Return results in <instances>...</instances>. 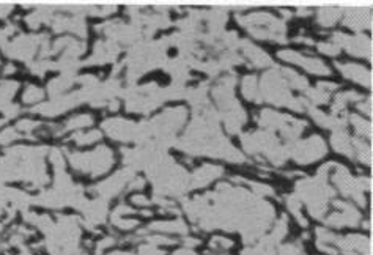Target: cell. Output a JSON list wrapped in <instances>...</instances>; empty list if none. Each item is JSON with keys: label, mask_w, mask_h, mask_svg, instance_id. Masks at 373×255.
<instances>
[{"label": "cell", "mask_w": 373, "mask_h": 255, "mask_svg": "<svg viewBox=\"0 0 373 255\" xmlns=\"http://www.w3.org/2000/svg\"><path fill=\"white\" fill-rule=\"evenodd\" d=\"M241 47H242V52L246 55L251 63L257 68H263V67H271L273 65V60L269 57L265 50H262L260 47H257L255 44L252 43H247V41H242L241 43Z\"/></svg>", "instance_id": "obj_9"}, {"label": "cell", "mask_w": 373, "mask_h": 255, "mask_svg": "<svg viewBox=\"0 0 373 255\" xmlns=\"http://www.w3.org/2000/svg\"><path fill=\"white\" fill-rule=\"evenodd\" d=\"M351 121H353L356 130L361 133V134H364L367 137L371 136V124L368 121H365V118H361V117H357V115H351Z\"/></svg>", "instance_id": "obj_23"}, {"label": "cell", "mask_w": 373, "mask_h": 255, "mask_svg": "<svg viewBox=\"0 0 373 255\" xmlns=\"http://www.w3.org/2000/svg\"><path fill=\"white\" fill-rule=\"evenodd\" d=\"M68 159L74 170L90 173L93 176L106 173L113 165V153L107 147H99L92 153H70Z\"/></svg>", "instance_id": "obj_1"}, {"label": "cell", "mask_w": 373, "mask_h": 255, "mask_svg": "<svg viewBox=\"0 0 373 255\" xmlns=\"http://www.w3.org/2000/svg\"><path fill=\"white\" fill-rule=\"evenodd\" d=\"M44 93L40 87L36 85H27L24 90V95H22V101L25 104H38L40 101L43 99Z\"/></svg>", "instance_id": "obj_19"}, {"label": "cell", "mask_w": 373, "mask_h": 255, "mask_svg": "<svg viewBox=\"0 0 373 255\" xmlns=\"http://www.w3.org/2000/svg\"><path fill=\"white\" fill-rule=\"evenodd\" d=\"M71 84H73V81L68 79V78H57V79H54L52 82L49 84V93L58 95L61 92H65L67 88H70Z\"/></svg>", "instance_id": "obj_22"}, {"label": "cell", "mask_w": 373, "mask_h": 255, "mask_svg": "<svg viewBox=\"0 0 373 255\" xmlns=\"http://www.w3.org/2000/svg\"><path fill=\"white\" fill-rule=\"evenodd\" d=\"M139 252H140V255H164L162 250L156 249V247L151 246V244H148V246H140Z\"/></svg>", "instance_id": "obj_29"}, {"label": "cell", "mask_w": 373, "mask_h": 255, "mask_svg": "<svg viewBox=\"0 0 373 255\" xmlns=\"http://www.w3.org/2000/svg\"><path fill=\"white\" fill-rule=\"evenodd\" d=\"M186 120V109L184 107H173V109H167L162 115H159L154 123L158 124V130L164 131H173L176 128L183 124Z\"/></svg>", "instance_id": "obj_7"}, {"label": "cell", "mask_w": 373, "mask_h": 255, "mask_svg": "<svg viewBox=\"0 0 373 255\" xmlns=\"http://www.w3.org/2000/svg\"><path fill=\"white\" fill-rule=\"evenodd\" d=\"M19 139V134L16 133V128H7V130H4L2 133H0V144H10L13 142V140Z\"/></svg>", "instance_id": "obj_25"}, {"label": "cell", "mask_w": 373, "mask_h": 255, "mask_svg": "<svg viewBox=\"0 0 373 255\" xmlns=\"http://www.w3.org/2000/svg\"><path fill=\"white\" fill-rule=\"evenodd\" d=\"M150 228L156 232H175V233H186L188 228L183 221H170V222H156L150 225Z\"/></svg>", "instance_id": "obj_16"}, {"label": "cell", "mask_w": 373, "mask_h": 255, "mask_svg": "<svg viewBox=\"0 0 373 255\" xmlns=\"http://www.w3.org/2000/svg\"><path fill=\"white\" fill-rule=\"evenodd\" d=\"M102 128L107 131L110 137L117 140H131L137 133V126L134 123L121 118H109L102 123Z\"/></svg>", "instance_id": "obj_5"}, {"label": "cell", "mask_w": 373, "mask_h": 255, "mask_svg": "<svg viewBox=\"0 0 373 255\" xmlns=\"http://www.w3.org/2000/svg\"><path fill=\"white\" fill-rule=\"evenodd\" d=\"M241 90H242V95L246 99L249 101H259V85H257V78L255 76H246V78L242 79L241 82Z\"/></svg>", "instance_id": "obj_14"}, {"label": "cell", "mask_w": 373, "mask_h": 255, "mask_svg": "<svg viewBox=\"0 0 373 255\" xmlns=\"http://www.w3.org/2000/svg\"><path fill=\"white\" fill-rule=\"evenodd\" d=\"M345 18L343 22L345 25L354 29V30H362L365 27H370V8L365 7H346L343 8Z\"/></svg>", "instance_id": "obj_6"}, {"label": "cell", "mask_w": 373, "mask_h": 255, "mask_svg": "<svg viewBox=\"0 0 373 255\" xmlns=\"http://www.w3.org/2000/svg\"><path fill=\"white\" fill-rule=\"evenodd\" d=\"M359 99H362V96L359 95V93H356V92H343V93H339L337 95V98H336V101H334V106H332V110L334 112H340V110H343V107L348 104V103H351V101H359Z\"/></svg>", "instance_id": "obj_17"}, {"label": "cell", "mask_w": 373, "mask_h": 255, "mask_svg": "<svg viewBox=\"0 0 373 255\" xmlns=\"http://www.w3.org/2000/svg\"><path fill=\"white\" fill-rule=\"evenodd\" d=\"M231 246H233V243H231V241L227 239V238H222V236H216V238L211 239V247H214V249L225 250V249H228Z\"/></svg>", "instance_id": "obj_27"}, {"label": "cell", "mask_w": 373, "mask_h": 255, "mask_svg": "<svg viewBox=\"0 0 373 255\" xmlns=\"http://www.w3.org/2000/svg\"><path fill=\"white\" fill-rule=\"evenodd\" d=\"M293 118L287 117V115H280V113H276L273 110H262L259 115V123L265 128H269V130H279L282 131L284 128L291 121Z\"/></svg>", "instance_id": "obj_10"}, {"label": "cell", "mask_w": 373, "mask_h": 255, "mask_svg": "<svg viewBox=\"0 0 373 255\" xmlns=\"http://www.w3.org/2000/svg\"><path fill=\"white\" fill-rule=\"evenodd\" d=\"M92 124H93L92 115H77V117L70 118L65 123V126H61V131L58 134H63V133L71 131V130H82V128H88Z\"/></svg>", "instance_id": "obj_15"}, {"label": "cell", "mask_w": 373, "mask_h": 255, "mask_svg": "<svg viewBox=\"0 0 373 255\" xmlns=\"http://www.w3.org/2000/svg\"><path fill=\"white\" fill-rule=\"evenodd\" d=\"M351 145H353V150H354V155H357V158L361 159L362 162L370 164V159H371L370 147L365 145V142H362V140H359V139H353Z\"/></svg>", "instance_id": "obj_20"}, {"label": "cell", "mask_w": 373, "mask_h": 255, "mask_svg": "<svg viewBox=\"0 0 373 255\" xmlns=\"http://www.w3.org/2000/svg\"><path fill=\"white\" fill-rule=\"evenodd\" d=\"M222 175L221 167H213V165H205V167L199 169L194 175H192V184L194 186H205L208 184L214 178Z\"/></svg>", "instance_id": "obj_11"}, {"label": "cell", "mask_w": 373, "mask_h": 255, "mask_svg": "<svg viewBox=\"0 0 373 255\" xmlns=\"http://www.w3.org/2000/svg\"><path fill=\"white\" fill-rule=\"evenodd\" d=\"M102 137L101 131L98 130H90L88 133H77L73 136V139L76 140L79 145H87V144H93V142H98V140Z\"/></svg>", "instance_id": "obj_21"}, {"label": "cell", "mask_w": 373, "mask_h": 255, "mask_svg": "<svg viewBox=\"0 0 373 255\" xmlns=\"http://www.w3.org/2000/svg\"><path fill=\"white\" fill-rule=\"evenodd\" d=\"M337 68L346 79L354 81V82L365 85V87L371 85V73L368 70H365L364 67L354 65V63H343V65L337 63Z\"/></svg>", "instance_id": "obj_8"}, {"label": "cell", "mask_w": 373, "mask_h": 255, "mask_svg": "<svg viewBox=\"0 0 373 255\" xmlns=\"http://www.w3.org/2000/svg\"><path fill=\"white\" fill-rule=\"evenodd\" d=\"M343 8H334V7H325L318 10V24L323 27H331L340 19Z\"/></svg>", "instance_id": "obj_13"}, {"label": "cell", "mask_w": 373, "mask_h": 255, "mask_svg": "<svg viewBox=\"0 0 373 255\" xmlns=\"http://www.w3.org/2000/svg\"><path fill=\"white\" fill-rule=\"evenodd\" d=\"M242 255H274V249H273L271 243H263L259 247L244 250Z\"/></svg>", "instance_id": "obj_24"}, {"label": "cell", "mask_w": 373, "mask_h": 255, "mask_svg": "<svg viewBox=\"0 0 373 255\" xmlns=\"http://www.w3.org/2000/svg\"><path fill=\"white\" fill-rule=\"evenodd\" d=\"M279 58L290 61V63H296V65H301L304 70H307L312 74H318V76H329L331 74V70L326 67L325 61H321L320 58H314V57H305L299 52H294V50H280Z\"/></svg>", "instance_id": "obj_4"}, {"label": "cell", "mask_w": 373, "mask_h": 255, "mask_svg": "<svg viewBox=\"0 0 373 255\" xmlns=\"http://www.w3.org/2000/svg\"><path fill=\"white\" fill-rule=\"evenodd\" d=\"M331 142H332V147L336 151L342 153V155H346L353 158L354 156V150H353V145H351V139L348 137L345 131H337L334 133L332 137H331Z\"/></svg>", "instance_id": "obj_12"}, {"label": "cell", "mask_w": 373, "mask_h": 255, "mask_svg": "<svg viewBox=\"0 0 373 255\" xmlns=\"http://www.w3.org/2000/svg\"><path fill=\"white\" fill-rule=\"evenodd\" d=\"M282 74H284V79H285V82H287L290 87L298 88V90H307V81H305V78L299 76L296 71H293V70H284V71H282Z\"/></svg>", "instance_id": "obj_18"}, {"label": "cell", "mask_w": 373, "mask_h": 255, "mask_svg": "<svg viewBox=\"0 0 373 255\" xmlns=\"http://www.w3.org/2000/svg\"><path fill=\"white\" fill-rule=\"evenodd\" d=\"M357 107L361 109L362 112H365L368 117L371 115V99H368V101H367V104H365V103H362V104H359Z\"/></svg>", "instance_id": "obj_31"}, {"label": "cell", "mask_w": 373, "mask_h": 255, "mask_svg": "<svg viewBox=\"0 0 373 255\" xmlns=\"http://www.w3.org/2000/svg\"><path fill=\"white\" fill-rule=\"evenodd\" d=\"M173 255H194V253L189 252V250H179V252H175Z\"/></svg>", "instance_id": "obj_34"}, {"label": "cell", "mask_w": 373, "mask_h": 255, "mask_svg": "<svg viewBox=\"0 0 373 255\" xmlns=\"http://www.w3.org/2000/svg\"><path fill=\"white\" fill-rule=\"evenodd\" d=\"M288 153L299 164H308L312 161L320 159L321 156H325L326 144L320 136H312L310 139L304 140V142H298L288 147Z\"/></svg>", "instance_id": "obj_2"}, {"label": "cell", "mask_w": 373, "mask_h": 255, "mask_svg": "<svg viewBox=\"0 0 373 255\" xmlns=\"http://www.w3.org/2000/svg\"><path fill=\"white\" fill-rule=\"evenodd\" d=\"M332 40H334L332 41L334 44H337L339 47L346 49L351 55L371 58V43H370V38H367L364 35L348 36V35H343V33H336Z\"/></svg>", "instance_id": "obj_3"}, {"label": "cell", "mask_w": 373, "mask_h": 255, "mask_svg": "<svg viewBox=\"0 0 373 255\" xmlns=\"http://www.w3.org/2000/svg\"><path fill=\"white\" fill-rule=\"evenodd\" d=\"M109 255H134L133 252H123V250H117V252H110Z\"/></svg>", "instance_id": "obj_32"}, {"label": "cell", "mask_w": 373, "mask_h": 255, "mask_svg": "<svg viewBox=\"0 0 373 255\" xmlns=\"http://www.w3.org/2000/svg\"><path fill=\"white\" fill-rule=\"evenodd\" d=\"M133 203H139V205H142V207H148L150 205V200L147 199V197H144V196H134L133 199Z\"/></svg>", "instance_id": "obj_30"}, {"label": "cell", "mask_w": 373, "mask_h": 255, "mask_svg": "<svg viewBox=\"0 0 373 255\" xmlns=\"http://www.w3.org/2000/svg\"><path fill=\"white\" fill-rule=\"evenodd\" d=\"M15 71H16L15 65H7V68H5V73H7V74H10V73H15Z\"/></svg>", "instance_id": "obj_33"}, {"label": "cell", "mask_w": 373, "mask_h": 255, "mask_svg": "<svg viewBox=\"0 0 373 255\" xmlns=\"http://www.w3.org/2000/svg\"><path fill=\"white\" fill-rule=\"evenodd\" d=\"M318 50L321 54L334 57V55H337L340 52V47L337 44H334V43H320L318 44Z\"/></svg>", "instance_id": "obj_26"}, {"label": "cell", "mask_w": 373, "mask_h": 255, "mask_svg": "<svg viewBox=\"0 0 373 255\" xmlns=\"http://www.w3.org/2000/svg\"><path fill=\"white\" fill-rule=\"evenodd\" d=\"M40 126V123H36V121H33V120H21L18 124H16V130H19V131H33L35 128H38Z\"/></svg>", "instance_id": "obj_28"}]
</instances>
